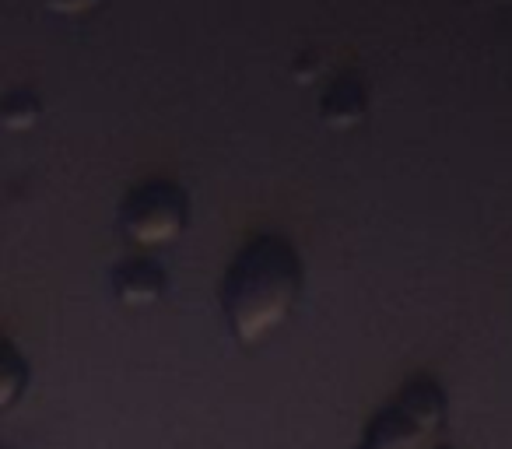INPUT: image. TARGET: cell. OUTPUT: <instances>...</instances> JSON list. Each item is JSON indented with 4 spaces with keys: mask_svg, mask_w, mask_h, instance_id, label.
Instances as JSON below:
<instances>
[{
    "mask_svg": "<svg viewBox=\"0 0 512 449\" xmlns=\"http://www.w3.org/2000/svg\"><path fill=\"white\" fill-rule=\"evenodd\" d=\"M302 295V260L278 232L253 236L221 278L218 299L235 341L253 348L292 316Z\"/></svg>",
    "mask_w": 512,
    "mask_h": 449,
    "instance_id": "obj_1",
    "label": "cell"
},
{
    "mask_svg": "<svg viewBox=\"0 0 512 449\" xmlns=\"http://www.w3.org/2000/svg\"><path fill=\"white\" fill-rule=\"evenodd\" d=\"M116 221H120V232L130 246L158 250V246L176 243L186 232L190 197L172 179H144V183L127 190L120 211H116Z\"/></svg>",
    "mask_w": 512,
    "mask_h": 449,
    "instance_id": "obj_2",
    "label": "cell"
},
{
    "mask_svg": "<svg viewBox=\"0 0 512 449\" xmlns=\"http://www.w3.org/2000/svg\"><path fill=\"white\" fill-rule=\"evenodd\" d=\"M442 418H446L442 390L428 376H421L407 383L383 414H376L358 449H425L439 435Z\"/></svg>",
    "mask_w": 512,
    "mask_h": 449,
    "instance_id": "obj_3",
    "label": "cell"
},
{
    "mask_svg": "<svg viewBox=\"0 0 512 449\" xmlns=\"http://www.w3.org/2000/svg\"><path fill=\"white\" fill-rule=\"evenodd\" d=\"M165 288H169V278H165L162 264L151 257H130L116 264L113 271V295L130 309L155 306L165 295Z\"/></svg>",
    "mask_w": 512,
    "mask_h": 449,
    "instance_id": "obj_4",
    "label": "cell"
},
{
    "mask_svg": "<svg viewBox=\"0 0 512 449\" xmlns=\"http://www.w3.org/2000/svg\"><path fill=\"white\" fill-rule=\"evenodd\" d=\"M365 109H369V92L358 78L344 74V78L330 81L327 92L320 95V116L327 127L334 130H351L355 123H362Z\"/></svg>",
    "mask_w": 512,
    "mask_h": 449,
    "instance_id": "obj_5",
    "label": "cell"
},
{
    "mask_svg": "<svg viewBox=\"0 0 512 449\" xmlns=\"http://www.w3.org/2000/svg\"><path fill=\"white\" fill-rule=\"evenodd\" d=\"M29 362L15 351V344H4L0 351V411H11L25 390H29Z\"/></svg>",
    "mask_w": 512,
    "mask_h": 449,
    "instance_id": "obj_6",
    "label": "cell"
},
{
    "mask_svg": "<svg viewBox=\"0 0 512 449\" xmlns=\"http://www.w3.org/2000/svg\"><path fill=\"white\" fill-rule=\"evenodd\" d=\"M39 113H43V102H39V95L29 92V88H15V92H8L4 102H0V123L8 130H15V134L36 127Z\"/></svg>",
    "mask_w": 512,
    "mask_h": 449,
    "instance_id": "obj_7",
    "label": "cell"
},
{
    "mask_svg": "<svg viewBox=\"0 0 512 449\" xmlns=\"http://www.w3.org/2000/svg\"><path fill=\"white\" fill-rule=\"evenodd\" d=\"M99 4L102 0H46V8L57 11V15H88Z\"/></svg>",
    "mask_w": 512,
    "mask_h": 449,
    "instance_id": "obj_8",
    "label": "cell"
},
{
    "mask_svg": "<svg viewBox=\"0 0 512 449\" xmlns=\"http://www.w3.org/2000/svg\"><path fill=\"white\" fill-rule=\"evenodd\" d=\"M309 74H313V78H316V74H320V60H316V57L309 60ZM295 78H299V81L306 78V67H295Z\"/></svg>",
    "mask_w": 512,
    "mask_h": 449,
    "instance_id": "obj_9",
    "label": "cell"
},
{
    "mask_svg": "<svg viewBox=\"0 0 512 449\" xmlns=\"http://www.w3.org/2000/svg\"><path fill=\"white\" fill-rule=\"evenodd\" d=\"M435 449H449V446H435Z\"/></svg>",
    "mask_w": 512,
    "mask_h": 449,
    "instance_id": "obj_10",
    "label": "cell"
}]
</instances>
